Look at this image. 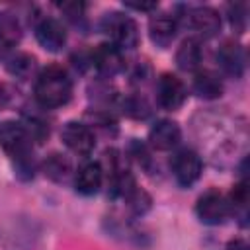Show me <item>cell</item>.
<instances>
[{"instance_id":"obj_1","label":"cell","mask_w":250,"mask_h":250,"mask_svg":"<svg viewBox=\"0 0 250 250\" xmlns=\"http://www.w3.org/2000/svg\"><path fill=\"white\" fill-rule=\"evenodd\" d=\"M0 146L16 162V174L21 180L33 178V154L31 137L21 123L2 121L0 123Z\"/></svg>"},{"instance_id":"obj_2","label":"cell","mask_w":250,"mask_h":250,"mask_svg":"<svg viewBox=\"0 0 250 250\" xmlns=\"http://www.w3.org/2000/svg\"><path fill=\"white\" fill-rule=\"evenodd\" d=\"M72 96V80L62 66L51 64L43 68L35 82V100L43 107H61Z\"/></svg>"},{"instance_id":"obj_3","label":"cell","mask_w":250,"mask_h":250,"mask_svg":"<svg viewBox=\"0 0 250 250\" xmlns=\"http://www.w3.org/2000/svg\"><path fill=\"white\" fill-rule=\"evenodd\" d=\"M104 31L109 35L111 45L121 49H135L139 45V27L133 18L121 12H109L105 14L102 21Z\"/></svg>"},{"instance_id":"obj_4","label":"cell","mask_w":250,"mask_h":250,"mask_svg":"<svg viewBox=\"0 0 250 250\" xmlns=\"http://www.w3.org/2000/svg\"><path fill=\"white\" fill-rule=\"evenodd\" d=\"M195 213L197 219L205 225H221L232 215V207L223 193H219L217 189H209L197 199Z\"/></svg>"},{"instance_id":"obj_5","label":"cell","mask_w":250,"mask_h":250,"mask_svg":"<svg viewBox=\"0 0 250 250\" xmlns=\"http://www.w3.org/2000/svg\"><path fill=\"white\" fill-rule=\"evenodd\" d=\"M172 174L176 178V182L182 186V188H189L193 186L199 176H201V170H203V164H201V158L189 150V148H182L178 150L174 156H172Z\"/></svg>"},{"instance_id":"obj_6","label":"cell","mask_w":250,"mask_h":250,"mask_svg":"<svg viewBox=\"0 0 250 250\" xmlns=\"http://www.w3.org/2000/svg\"><path fill=\"white\" fill-rule=\"evenodd\" d=\"M186 98H188L186 86L176 74H170V72L160 74V78L156 82V100H158L160 107H164L168 111H176L184 105Z\"/></svg>"},{"instance_id":"obj_7","label":"cell","mask_w":250,"mask_h":250,"mask_svg":"<svg viewBox=\"0 0 250 250\" xmlns=\"http://www.w3.org/2000/svg\"><path fill=\"white\" fill-rule=\"evenodd\" d=\"M61 139L74 154H80V156H88L96 146V137H94L92 129L80 121L64 123L62 131H61Z\"/></svg>"},{"instance_id":"obj_8","label":"cell","mask_w":250,"mask_h":250,"mask_svg":"<svg viewBox=\"0 0 250 250\" xmlns=\"http://www.w3.org/2000/svg\"><path fill=\"white\" fill-rule=\"evenodd\" d=\"M35 39L45 51L59 53L66 45V29L55 18H41L35 25Z\"/></svg>"},{"instance_id":"obj_9","label":"cell","mask_w":250,"mask_h":250,"mask_svg":"<svg viewBox=\"0 0 250 250\" xmlns=\"http://www.w3.org/2000/svg\"><path fill=\"white\" fill-rule=\"evenodd\" d=\"M92 66H96V70L104 76H115L125 68V61L121 51L111 45V43H102L92 51L90 57Z\"/></svg>"},{"instance_id":"obj_10","label":"cell","mask_w":250,"mask_h":250,"mask_svg":"<svg viewBox=\"0 0 250 250\" xmlns=\"http://www.w3.org/2000/svg\"><path fill=\"white\" fill-rule=\"evenodd\" d=\"M188 23L201 37H215L221 31V16L209 6H197L188 12Z\"/></svg>"},{"instance_id":"obj_11","label":"cell","mask_w":250,"mask_h":250,"mask_svg":"<svg viewBox=\"0 0 250 250\" xmlns=\"http://www.w3.org/2000/svg\"><path fill=\"white\" fill-rule=\"evenodd\" d=\"M176 33H178V23H176L174 16L156 14V16L150 18V21H148V35H150V41L156 47H160V49L170 47L172 41L176 39Z\"/></svg>"},{"instance_id":"obj_12","label":"cell","mask_w":250,"mask_h":250,"mask_svg":"<svg viewBox=\"0 0 250 250\" xmlns=\"http://www.w3.org/2000/svg\"><path fill=\"white\" fill-rule=\"evenodd\" d=\"M180 139H182V131L178 123L170 119H162L154 123L148 131V145L156 150H170L180 143Z\"/></svg>"},{"instance_id":"obj_13","label":"cell","mask_w":250,"mask_h":250,"mask_svg":"<svg viewBox=\"0 0 250 250\" xmlns=\"http://www.w3.org/2000/svg\"><path fill=\"white\" fill-rule=\"evenodd\" d=\"M217 62L225 74L240 78L244 72V51L234 41H225L217 51Z\"/></svg>"},{"instance_id":"obj_14","label":"cell","mask_w":250,"mask_h":250,"mask_svg":"<svg viewBox=\"0 0 250 250\" xmlns=\"http://www.w3.org/2000/svg\"><path fill=\"white\" fill-rule=\"evenodd\" d=\"M102 180H104L102 164L100 162H86V164H82L78 168L76 178H74V186H76L78 193L94 195L102 188Z\"/></svg>"},{"instance_id":"obj_15","label":"cell","mask_w":250,"mask_h":250,"mask_svg":"<svg viewBox=\"0 0 250 250\" xmlns=\"http://www.w3.org/2000/svg\"><path fill=\"white\" fill-rule=\"evenodd\" d=\"M201 57H203V51H201L199 41L189 37V39L182 41V45L178 47V51H176V64H178L180 70L193 72V70L199 68Z\"/></svg>"},{"instance_id":"obj_16","label":"cell","mask_w":250,"mask_h":250,"mask_svg":"<svg viewBox=\"0 0 250 250\" xmlns=\"http://www.w3.org/2000/svg\"><path fill=\"white\" fill-rule=\"evenodd\" d=\"M193 92L203 100H215L223 94V82L215 72L199 70L193 76Z\"/></svg>"},{"instance_id":"obj_17","label":"cell","mask_w":250,"mask_h":250,"mask_svg":"<svg viewBox=\"0 0 250 250\" xmlns=\"http://www.w3.org/2000/svg\"><path fill=\"white\" fill-rule=\"evenodd\" d=\"M6 68L12 76L20 80H29L37 72V61L27 53H16L6 61Z\"/></svg>"},{"instance_id":"obj_18","label":"cell","mask_w":250,"mask_h":250,"mask_svg":"<svg viewBox=\"0 0 250 250\" xmlns=\"http://www.w3.org/2000/svg\"><path fill=\"white\" fill-rule=\"evenodd\" d=\"M43 172H45L47 178H51L53 182H59V184H61V182H66V180H68L72 168H70V162H68L62 154L53 152V154H49V156L45 158V162H43Z\"/></svg>"},{"instance_id":"obj_19","label":"cell","mask_w":250,"mask_h":250,"mask_svg":"<svg viewBox=\"0 0 250 250\" xmlns=\"http://www.w3.org/2000/svg\"><path fill=\"white\" fill-rule=\"evenodd\" d=\"M20 39V25L18 20L10 14L0 12V49L12 47Z\"/></svg>"},{"instance_id":"obj_20","label":"cell","mask_w":250,"mask_h":250,"mask_svg":"<svg viewBox=\"0 0 250 250\" xmlns=\"http://www.w3.org/2000/svg\"><path fill=\"white\" fill-rule=\"evenodd\" d=\"M125 199H127V203H129V207L137 213V215H141V213H145L148 207H150V197L145 193V191H141L137 186H133L125 195H123Z\"/></svg>"},{"instance_id":"obj_21","label":"cell","mask_w":250,"mask_h":250,"mask_svg":"<svg viewBox=\"0 0 250 250\" xmlns=\"http://www.w3.org/2000/svg\"><path fill=\"white\" fill-rule=\"evenodd\" d=\"M229 20H230V25L238 33H242L246 27V4H242V2L229 4Z\"/></svg>"},{"instance_id":"obj_22","label":"cell","mask_w":250,"mask_h":250,"mask_svg":"<svg viewBox=\"0 0 250 250\" xmlns=\"http://www.w3.org/2000/svg\"><path fill=\"white\" fill-rule=\"evenodd\" d=\"M125 109H127L129 115H133V117H137V119L148 115V105H146L143 100H139V98H129L127 104H125Z\"/></svg>"},{"instance_id":"obj_23","label":"cell","mask_w":250,"mask_h":250,"mask_svg":"<svg viewBox=\"0 0 250 250\" xmlns=\"http://www.w3.org/2000/svg\"><path fill=\"white\" fill-rule=\"evenodd\" d=\"M131 150H133V156L137 158V162L143 164V166L148 170V164L152 162V158H150V154H148V148H146L141 141L133 139V143H131Z\"/></svg>"},{"instance_id":"obj_24","label":"cell","mask_w":250,"mask_h":250,"mask_svg":"<svg viewBox=\"0 0 250 250\" xmlns=\"http://www.w3.org/2000/svg\"><path fill=\"white\" fill-rule=\"evenodd\" d=\"M59 8H61L70 20H76V18H80V16L84 14L86 4H82V2H62V4H59Z\"/></svg>"},{"instance_id":"obj_25","label":"cell","mask_w":250,"mask_h":250,"mask_svg":"<svg viewBox=\"0 0 250 250\" xmlns=\"http://www.w3.org/2000/svg\"><path fill=\"white\" fill-rule=\"evenodd\" d=\"M125 8H131V10H137V12H150V10H156V2H133V0H127L123 2Z\"/></svg>"},{"instance_id":"obj_26","label":"cell","mask_w":250,"mask_h":250,"mask_svg":"<svg viewBox=\"0 0 250 250\" xmlns=\"http://www.w3.org/2000/svg\"><path fill=\"white\" fill-rule=\"evenodd\" d=\"M229 250H248V246H246L244 240H232L229 244Z\"/></svg>"}]
</instances>
